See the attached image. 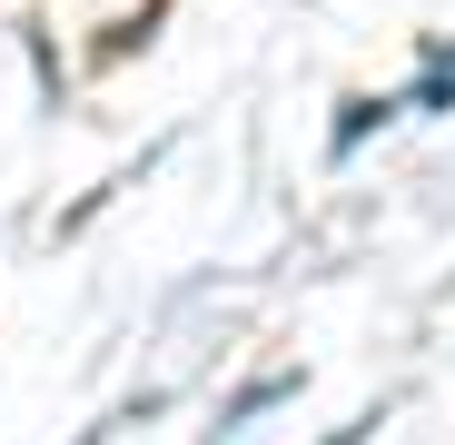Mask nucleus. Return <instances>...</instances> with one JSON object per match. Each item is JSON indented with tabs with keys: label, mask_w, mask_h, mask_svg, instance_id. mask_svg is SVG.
Instances as JSON below:
<instances>
[{
	"label": "nucleus",
	"mask_w": 455,
	"mask_h": 445,
	"mask_svg": "<svg viewBox=\"0 0 455 445\" xmlns=\"http://www.w3.org/2000/svg\"><path fill=\"white\" fill-rule=\"evenodd\" d=\"M426 69H455V30H426Z\"/></svg>",
	"instance_id": "6"
},
{
	"label": "nucleus",
	"mask_w": 455,
	"mask_h": 445,
	"mask_svg": "<svg viewBox=\"0 0 455 445\" xmlns=\"http://www.w3.org/2000/svg\"><path fill=\"white\" fill-rule=\"evenodd\" d=\"M179 11V0H148V11H129V20H109L100 30V60H129V50H148V40H159V20Z\"/></svg>",
	"instance_id": "3"
},
{
	"label": "nucleus",
	"mask_w": 455,
	"mask_h": 445,
	"mask_svg": "<svg viewBox=\"0 0 455 445\" xmlns=\"http://www.w3.org/2000/svg\"><path fill=\"white\" fill-rule=\"evenodd\" d=\"M387 416H396V406H366V416H347V425L317 435V445H376V425H387Z\"/></svg>",
	"instance_id": "4"
},
{
	"label": "nucleus",
	"mask_w": 455,
	"mask_h": 445,
	"mask_svg": "<svg viewBox=\"0 0 455 445\" xmlns=\"http://www.w3.org/2000/svg\"><path fill=\"white\" fill-rule=\"evenodd\" d=\"M387 119H396V99H387V90H347V99H337V119H327V169H347L356 148L387 129Z\"/></svg>",
	"instance_id": "2"
},
{
	"label": "nucleus",
	"mask_w": 455,
	"mask_h": 445,
	"mask_svg": "<svg viewBox=\"0 0 455 445\" xmlns=\"http://www.w3.org/2000/svg\"><path fill=\"white\" fill-rule=\"evenodd\" d=\"M297 386H307V366H258V377H238V386H228V406H218V445L238 435V425H258L267 406H287Z\"/></svg>",
	"instance_id": "1"
},
{
	"label": "nucleus",
	"mask_w": 455,
	"mask_h": 445,
	"mask_svg": "<svg viewBox=\"0 0 455 445\" xmlns=\"http://www.w3.org/2000/svg\"><path fill=\"white\" fill-rule=\"evenodd\" d=\"M30 69H40V90H50V99H60V90H69V69H60V50H50V40H40V30H30Z\"/></svg>",
	"instance_id": "5"
}]
</instances>
